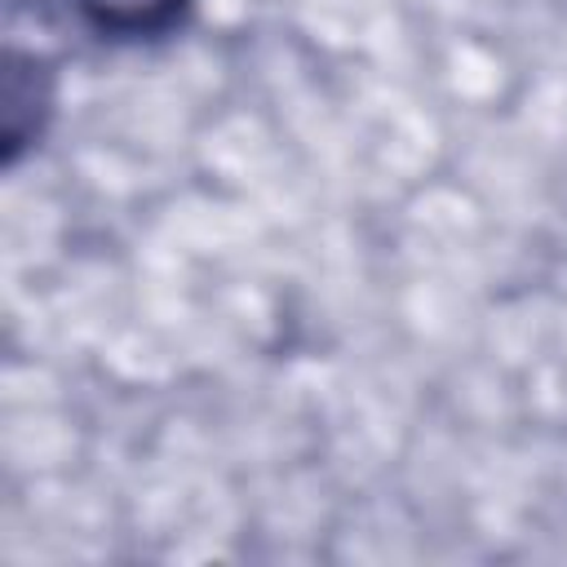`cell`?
Listing matches in <instances>:
<instances>
[{
	"label": "cell",
	"instance_id": "1",
	"mask_svg": "<svg viewBox=\"0 0 567 567\" xmlns=\"http://www.w3.org/2000/svg\"><path fill=\"white\" fill-rule=\"evenodd\" d=\"M102 27H120V31H137V27H151L159 18L173 13L177 0H84Z\"/></svg>",
	"mask_w": 567,
	"mask_h": 567
}]
</instances>
